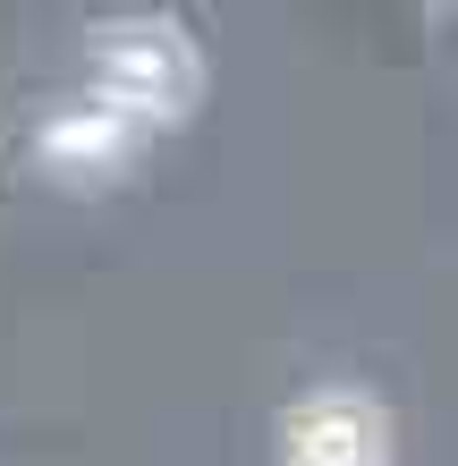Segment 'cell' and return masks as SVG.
I'll return each mask as SVG.
<instances>
[{"instance_id":"6da1fadb","label":"cell","mask_w":458,"mask_h":466,"mask_svg":"<svg viewBox=\"0 0 458 466\" xmlns=\"http://www.w3.org/2000/svg\"><path fill=\"white\" fill-rule=\"evenodd\" d=\"M94 68H102L94 111H111L119 127H137V136L187 119V111H196V94H204V60H196V43H187L178 17L102 25V35H94Z\"/></svg>"},{"instance_id":"7a4b0ae2","label":"cell","mask_w":458,"mask_h":466,"mask_svg":"<svg viewBox=\"0 0 458 466\" xmlns=\"http://www.w3.org/2000/svg\"><path fill=\"white\" fill-rule=\"evenodd\" d=\"M391 424L357 390H322L289 416V466H382Z\"/></svg>"}]
</instances>
